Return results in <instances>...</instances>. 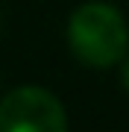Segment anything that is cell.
Masks as SVG:
<instances>
[{"label":"cell","instance_id":"1","mask_svg":"<svg viewBox=\"0 0 129 132\" xmlns=\"http://www.w3.org/2000/svg\"><path fill=\"white\" fill-rule=\"evenodd\" d=\"M67 47L85 68H111L129 53V27L117 6L91 0L67 18Z\"/></svg>","mask_w":129,"mask_h":132},{"label":"cell","instance_id":"3","mask_svg":"<svg viewBox=\"0 0 129 132\" xmlns=\"http://www.w3.org/2000/svg\"><path fill=\"white\" fill-rule=\"evenodd\" d=\"M120 82H123V88L129 91V53L120 59Z\"/></svg>","mask_w":129,"mask_h":132},{"label":"cell","instance_id":"2","mask_svg":"<svg viewBox=\"0 0 129 132\" xmlns=\"http://www.w3.org/2000/svg\"><path fill=\"white\" fill-rule=\"evenodd\" d=\"M67 112L62 100L41 85H24L0 100V132H62Z\"/></svg>","mask_w":129,"mask_h":132}]
</instances>
